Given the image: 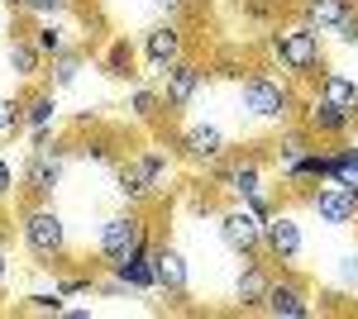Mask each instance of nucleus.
Here are the masks:
<instances>
[{
	"label": "nucleus",
	"mask_w": 358,
	"mask_h": 319,
	"mask_svg": "<svg viewBox=\"0 0 358 319\" xmlns=\"http://www.w3.org/2000/svg\"><path fill=\"white\" fill-rule=\"evenodd\" d=\"M263 315H273V319H310L315 305H310V291H306L296 276H273L268 300H263Z\"/></svg>",
	"instance_id": "4468645a"
},
{
	"label": "nucleus",
	"mask_w": 358,
	"mask_h": 319,
	"mask_svg": "<svg viewBox=\"0 0 358 319\" xmlns=\"http://www.w3.org/2000/svg\"><path fill=\"white\" fill-rule=\"evenodd\" d=\"M10 195H15V162L0 153V205H5Z\"/></svg>",
	"instance_id": "72a5a7b5"
},
{
	"label": "nucleus",
	"mask_w": 358,
	"mask_h": 319,
	"mask_svg": "<svg viewBox=\"0 0 358 319\" xmlns=\"http://www.w3.org/2000/svg\"><path fill=\"white\" fill-rule=\"evenodd\" d=\"M310 148H315V138H310V133L301 129V119H296V124H282V129H277L273 158H277V167H282V162L301 158V153H310Z\"/></svg>",
	"instance_id": "bb28decb"
},
{
	"label": "nucleus",
	"mask_w": 358,
	"mask_h": 319,
	"mask_svg": "<svg viewBox=\"0 0 358 319\" xmlns=\"http://www.w3.org/2000/svg\"><path fill=\"white\" fill-rule=\"evenodd\" d=\"M153 276H158V291L177 300V295H187L192 267H187V258H182L172 243H153Z\"/></svg>",
	"instance_id": "f3484780"
},
{
	"label": "nucleus",
	"mask_w": 358,
	"mask_h": 319,
	"mask_svg": "<svg viewBox=\"0 0 358 319\" xmlns=\"http://www.w3.org/2000/svg\"><path fill=\"white\" fill-rule=\"evenodd\" d=\"M187 57V34L177 20H158V24L143 29V62H148V77H158L163 67Z\"/></svg>",
	"instance_id": "f8f14e48"
},
{
	"label": "nucleus",
	"mask_w": 358,
	"mask_h": 319,
	"mask_svg": "<svg viewBox=\"0 0 358 319\" xmlns=\"http://www.w3.org/2000/svg\"><path fill=\"white\" fill-rule=\"evenodd\" d=\"M110 172H115V195H120L124 205L143 210L148 200H158V195H153V181H148V167H143L138 153H134V158H120Z\"/></svg>",
	"instance_id": "2eb2a0df"
},
{
	"label": "nucleus",
	"mask_w": 358,
	"mask_h": 319,
	"mask_svg": "<svg viewBox=\"0 0 358 319\" xmlns=\"http://www.w3.org/2000/svg\"><path fill=\"white\" fill-rule=\"evenodd\" d=\"M67 162H72V143H62V138H43V143H34L29 148V162H24V191L29 200H48L57 186H62V172H67Z\"/></svg>",
	"instance_id": "39448f33"
},
{
	"label": "nucleus",
	"mask_w": 358,
	"mask_h": 319,
	"mask_svg": "<svg viewBox=\"0 0 358 319\" xmlns=\"http://www.w3.org/2000/svg\"><path fill=\"white\" fill-rule=\"evenodd\" d=\"M53 124H57V96H53V86L29 91V96H24V133H29V143H43V138L53 133Z\"/></svg>",
	"instance_id": "6ab92c4d"
},
{
	"label": "nucleus",
	"mask_w": 358,
	"mask_h": 319,
	"mask_svg": "<svg viewBox=\"0 0 358 319\" xmlns=\"http://www.w3.org/2000/svg\"><path fill=\"white\" fill-rule=\"evenodd\" d=\"M143 248H153V239H148V219L134 205H124V210L101 219V234H96V258H101V267L124 262L129 253H143Z\"/></svg>",
	"instance_id": "20e7f679"
},
{
	"label": "nucleus",
	"mask_w": 358,
	"mask_h": 319,
	"mask_svg": "<svg viewBox=\"0 0 358 319\" xmlns=\"http://www.w3.org/2000/svg\"><path fill=\"white\" fill-rule=\"evenodd\" d=\"M153 81H158V91H163V101H167V114H182V110L196 105V96L206 91V67L192 62V57H182V62L163 67Z\"/></svg>",
	"instance_id": "6e6552de"
},
{
	"label": "nucleus",
	"mask_w": 358,
	"mask_h": 319,
	"mask_svg": "<svg viewBox=\"0 0 358 319\" xmlns=\"http://www.w3.org/2000/svg\"><path fill=\"white\" fill-rule=\"evenodd\" d=\"M268 57L287 72L292 81H306L325 67V38L310 24H273L268 29Z\"/></svg>",
	"instance_id": "f03ea898"
},
{
	"label": "nucleus",
	"mask_w": 358,
	"mask_h": 319,
	"mask_svg": "<svg viewBox=\"0 0 358 319\" xmlns=\"http://www.w3.org/2000/svg\"><path fill=\"white\" fill-rule=\"evenodd\" d=\"M110 272L129 286V291H158V276H153V248L129 253V258H124V262H115Z\"/></svg>",
	"instance_id": "4be33fe9"
},
{
	"label": "nucleus",
	"mask_w": 358,
	"mask_h": 319,
	"mask_svg": "<svg viewBox=\"0 0 358 319\" xmlns=\"http://www.w3.org/2000/svg\"><path fill=\"white\" fill-rule=\"evenodd\" d=\"M5 67H10V77L34 81V77H43L48 57L38 53V43H34V38H24V34H15V38H10V48H5Z\"/></svg>",
	"instance_id": "412c9836"
},
{
	"label": "nucleus",
	"mask_w": 358,
	"mask_h": 319,
	"mask_svg": "<svg viewBox=\"0 0 358 319\" xmlns=\"http://www.w3.org/2000/svg\"><path fill=\"white\" fill-rule=\"evenodd\" d=\"M239 110L248 119H258V124L282 129V124H292V114L301 110V101H296V91H292L287 77L258 67V72H244V81H239Z\"/></svg>",
	"instance_id": "f257e3e1"
},
{
	"label": "nucleus",
	"mask_w": 358,
	"mask_h": 319,
	"mask_svg": "<svg viewBox=\"0 0 358 319\" xmlns=\"http://www.w3.org/2000/svg\"><path fill=\"white\" fill-rule=\"evenodd\" d=\"M172 153L196 162V167H210V162L229 158V133L220 124H210V119H196V124H187V129L177 133V148Z\"/></svg>",
	"instance_id": "1a4fd4ad"
},
{
	"label": "nucleus",
	"mask_w": 358,
	"mask_h": 319,
	"mask_svg": "<svg viewBox=\"0 0 358 319\" xmlns=\"http://www.w3.org/2000/svg\"><path fill=\"white\" fill-rule=\"evenodd\" d=\"M67 5H77V0H67Z\"/></svg>",
	"instance_id": "4c0bfd02"
},
{
	"label": "nucleus",
	"mask_w": 358,
	"mask_h": 319,
	"mask_svg": "<svg viewBox=\"0 0 358 319\" xmlns=\"http://www.w3.org/2000/svg\"><path fill=\"white\" fill-rule=\"evenodd\" d=\"M29 38L38 43V53L48 57V62H53V57H62V53H67V48H77V43H72V29L62 24V20H38Z\"/></svg>",
	"instance_id": "5701e85b"
},
{
	"label": "nucleus",
	"mask_w": 358,
	"mask_h": 319,
	"mask_svg": "<svg viewBox=\"0 0 358 319\" xmlns=\"http://www.w3.org/2000/svg\"><path fill=\"white\" fill-rule=\"evenodd\" d=\"M124 110H129L134 124H158L167 114V101H163V91H158V81H134L129 96H124Z\"/></svg>",
	"instance_id": "aec40b11"
},
{
	"label": "nucleus",
	"mask_w": 358,
	"mask_h": 319,
	"mask_svg": "<svg viewBox=\"0 0 358 319\" xmlns=\"http://www.w3.org/2000/svg\"><path fill=\"white\" fill-rule=\"evenodd\" d=\"M5 272H10V258H5V248H0V286H5Z\"/></svg>",
	"instance_id": "c9c22d12"
},
{
	"label": "nucleus",
	"mask_w": 358,
	"mask_h": 319,
	"mask_svg": "<svg viewBox=\"0 0 358 319\" xmlns=\"http://www.w3.org/2000/svg\"><path fill=\"white\" fill-rule=\"evenodd\" d=\"M354 10H358V0H296L301 24H310L320 38H334V29L344 24Z\"/></svg>",
	"instance_id": "dca6fc26"
},
{
	"label": "nucleus",
	"mask_w": 358,
	"mask_h": 319,
	"mask_svg": "<svg viewBox=\"0 0 358 319\" xmlns=\"http://www.w3.org/2000/svg\"><path fill=\"white\" fill-rule=\"evenodd\" d=\"M20 239H24V248L43 267H57L67 258V248H72L67 243V219L48 200H29L24 210H20Z\"/></svg>",
	"instance_id": "7ed1b4c3"
},
{
	"label": "nucleus",
	"mask_w": 358,
	"mask_h": 319,
	"mask_svg": "<svg viewBox=\"0 0 358 319\" xmlns=\"http://www.w3.org/2000/svg\"><path fill=\"white\" fill-rule=\"evenodd\" d=\"M220 186L244 205V200H258V195H273V186H268V177H263V158H253V153H244V158H229L224 162V177Z\"/></svg>",
	"instance_id": "ddd939ff"
},
{
	"label": "nucleus",
	"mask_w": 358,
	"mask_h": 319,
	"mask_svg": "<svg viewBox=\"0 0 358 319\" xmlns=\"http://www.w3.org/2000/svg\"><path fill=\"white\" fill-rule=\"evenodd\" d=\"M263 253H268L273 262H282V267H292L306 253V229H301V219H296L292 210H273L268 219H263Z\"/></svg>",
	"instance_id": "9d476101"
},
{
	"label": "nucleus",
	"mask_w": 358,
	"mask_h": 319,
	"mask_svg": "<svg viewBox=\"0 0 358 319\" xmlns=\"http://www.w3.org/2000/svg\"><path fill=\"white\" fill-rule=\"evenodd\" d=\"M220 243L239 258V262H248V258H258L263 253V219L248 210V205H229V210H220Z\"/></svg>",
	"instance_id": "0eeeda50"
},
{
	"label": "nucleus",
	"mask_w": 358,
	"mask_h": 319,
	"mask_svg": "<svg viewBox=\"0 0 358 319\" xmlns=\"http://www.w3.org/2000/svg\"><path fill=\"white\" fill-rule=\"evenodd\" d=\"M334 43H344V48H354V43H358V10H354V15H349L339 29H334Z\"/></svg>",
	"instance_id": "f704fd0d"
},
{
	"label": "nucleus",
	"mask_w": 358,
	"mask_h": 319,
	"mask_svg": "<svg viewBox=\"0 0 358 319\" xmlns=\"http://www.w3.org/2000/svg\"><path fill=\"white\" fill-rule=\"evenodd\" d=\"M143 167H148V181H153V195H167L172 191V181H177V167H172V153H167L163 143H148L143 153Z\"/></svg>",
	"instance_id": "b1692460"
},
{
	"label": "nucleus",
	"mask_w": 358,
	"mask_h": 319,
	"mask_svg": "<svg viewBox=\"0 0 358 319\" xmlns=\"http://www.w3.org/2000/svg\"><path fill=\"white\" fill-rule=\"evenodd\" d=\"M24 129V96H0V138Z\"/></svg>",
	"instance_id": "c85d7f7f"
},
{
	"label": "nucleus",
	"mask_w": 358,
	"mask_h": 319,
	"mask_svg": "<svg viewBox=\"0 0 358 319\" xmlns=\"http://www.w3.org/2000/svg\"><path fill=\"white\" fill-rule=\"evenodd\" d=\"M301 205L315 214L320 224H330V229H349L358 219V205L349 200V191L339 186V181H315V186H306Z\"/></svg>",
	"instance_id": "9b49d317"
},
{
	"label": "nucleus",
	"mask_w": 358,
	"mask_h": 319,
	"mask_svg": "<svg viewBox=\"0 0 358 319\" xmlns=\"http://www.w3.org/2000/svg\"><path fill=\"white\" fill-rule=\"evenodd\" d=\"M320 96H330L334 105L354 110L358 114V81L349 72H334V67H320Z\"/></svg>",
	"instance_id": "393cba45"
},
{
	"label": "nucleus",
	"mask_w": 358,
	"mask_h": 319,
	"mask_svg": "<svg viewBox=\"0 0 358 319\" xmlns=\"http://www.w3.org/2000/svg\"><path fill=\"white\" fill-rule=\"evenodd\" d=\"M301 129L315 138V143H344L349 133L358 129V114L354 110H344V105H334L330 96H310L301 105Z\"/></svg>",
	"instance_id": "423d86ee"
},
{
	"label": "nucleus",
	"mask_w": 358,
	"mask_h": 319,
	"mask_svg": "<svg viewBox=\"0 0 358 319\" xmlns=\"http://www.w3.org/2000/svg\"><path fill=\"white\" fill-rule=\"evenodd\" d=\"M62 300H67V295L57 291H34V295H24V310H38V315H62V310H67V305H62Z\"/></svg>",
	"instance_id": "7c9ffc66"
},
{
	"label": "nucleus",
	"mask_w": 358,
	"mask_h": 319,
	"mask_svg": "<svg viewBox=\"0 0 358 319\" xmlns=\"http://www.w3.org/2000/svg\"><path fill=\"white\" fill-rule=\"evenodd\" d=\"M106 77H120V81H134L138 77V53L129 38H110V48H106Z\"/></svg>",
	"instance_id": "a878e982"
},
{
	"label": "nucleus",
	"mask_w": 358,
	"mask_h": 319,
	"mask_svg": "<svg viewBox=\"0 0 358 319\" xmlns=\"http://www.w3.org/2000/svg\"><path fill=\"white\" fill-rule=\"evenodd\" d=\"M0 38H10V15L0 10Z\"/></svg>",
	"instance_id": "e433bc0d"
},
{
	"label": "nucleus",
	"mask_w": 358,
	"mask_h": 319,
	"mask_svg": "<svg viewBox=\"0 0 358 319\" xmlns=\"http://www.w3.org/2000/svg\"><path fill=\"white\" fill-rule=\"evenodd\" d=\"M148 10H153L158 20H182V15L192 10V0H148Z\"/></svg>",
	"instance_id": "2f4dec72"
},
{
	"label": "nucleus",
	"mask_w": 358,
	"mask_h": 319,
	"mask_svg": "<svg viewBox=\"0 0 358 319\" xmlns=\"http://www.w3.org/2000/svg\"><path fill=\"white\" fill-rule=\"evenodd\" d=\"M82 62H86V48H67L62 57H53V72H48L53 91H67V86H77V77H82Z\"/></svg>",
	"instance_id": "cd10ccee"
},
{
	"label": "nucleus",
	"mask_w": 358,
	"mask_h": 319,
	"mask_svg": "<svg viewBox=\"0 0 358 319\" xmlns=\"http://www.w3.org/2000/svg\"><path fill=\"white\" fill-rule=\"evenodd\" d=\"M72 5L67 0H20V15H29V20H62Z\"/></svg>",
	"instance_id": "c756f323"
},
{
	"label": "nucleus",
	"mask_w": 358,
	"mask_h": 319,
	"mask_svg": "<svg viewBox=\"0 0 358 319\" xmlns=\"http://www.w3.org/2000/svg\"><path fill=\"white\" fill-rule=\"evenodd\" d=\"M268 286H273V272L258 262V258L239 262V276H234V305H239V310H258V315H263Z\"/></svg>",
	"instance_id": "a211bd4d"
},
{
	"label": "nucleus",
	"mask_w": 358,
	"mask_h": 319,
	"mask_svg": "<svg viewBox=\"0 0 358 319\" xmlns=\"http://www.w3.org/2000/svg\"><path fill=\"white\" fill-rule=\"evenodd\" d=\"M339 281H344V291H358V253L339 258Z\"/></svg>",
	"instance_id": "473e14b6"
}]
</instances>
